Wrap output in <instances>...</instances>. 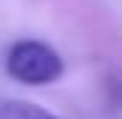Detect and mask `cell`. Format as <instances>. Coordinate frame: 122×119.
<instances>
[{
    "mask_svg": "<svg viewBox=\"0 0 122 119\" xmlns=\"http://www.w3.org/2000/svg\"><path fill=\"white\" fill-rule=\"evenodd\" d=\"M6 71L21 83H51L63 74V60L45 42L24 39L6 54Z\"/></svg>",
    "mask_w": 122,
    "mask_h": 119,
    "instance_id": "cell-1",
    "label": "cell"
},
{
    "mask_svg": "<svg viewBox=\"0 0 122 119\" xmlns=\"http://www.w3.org/2000/svg\"><path fill=\"white\" fill-rule=\"evenodd\" d=\"M0 119H57L30 101H0Z\"/></svg>",
    "mask_w": 122,
    "mask_h": 119,
    "instance_id": "cell-2",
    "label": "cell"
}]
</instances>
